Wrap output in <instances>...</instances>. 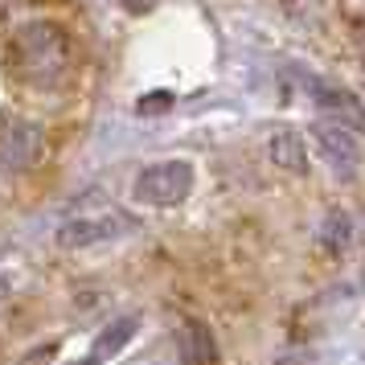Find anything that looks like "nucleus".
Returning <instances> with one entry per match:
<instances>
[{
  "label": "nucleus",
  "mask_w": 365,
  "mask_h": 365,
  "mask_svg": "<svg viewBox=\"0 0 365 365\" xmlns=\"http://www.w3.org/2000/svg\"><path fill=\"white\" fill-rule=\"evenodd\" d=\"M70 66H74L70 37L53 21H25V25L13 29L9 50H4V70L21 86H37V91L62 86Z\"/></svg>",
  "instance_id": "1"
},
{
  "label": "nucleus",
  "mask_w": 365,
  "mask_h": 365,
  "mask_svg": "<svg viewBox=\"0 0 365 365\" xmlns=\"http://www.w3.org/2000/svg\"><path fill=\"white\" fill-rule=\"evenodd\" d=\"M46 152V132L34 119H21L13 111L0 115V173L4 177H21L41 160Z\"/></svg>",
  "instance_id": "2"
},
{
  "label": "nucleus",
  "mask_w": 365,
  "mask_h": 365,
  "mask_svg": "<svg viewBox=\"0 0 365 365\" xmlns=\"http://www.w3.org/2000/svg\"><path fill=\"white\" fill-rule=\"evenodd\" d=\"M135 230V217H128L123 210H99V214H74L70 222L58 226V247L78 250V247H95V242H115L123 234Z\"/></svg>",
  "instance_id": "3"
},
{
  "label": "nucleus",
  "mask_w": 365,
  "mask_h": 365,
  "mask_svg": "<svg viewBox=\"0 0 365 365\" xmlns=\"http://www.w3.org/2000/svg\"><path fill=\"white\" fill-rule=\"evenodd\" d=\"M189 189H193V165L185 160H156L135 177V201L144 205H177L189 197Z\"/></svg>",
  "instance_id": "4"
},
{
  "label": "nucleus",
  "mask_w": 365,
  "mask_h": 365,
  "mask_svg": "<svg viewBox=\"0 0 365 365\" xmlns=\"http://www.w3.org/2000/svg\"><path fill=\"white\" fill-rule=\"evenodd\" d=\"M312 140H316V148H320V156H324L345 181L357 177V165H361V135L353 132V128H341V123H316Z\"/></svg>",
  "instance_id": "5"
},
{
  "label": "nucleus",
  "mask_w": 365,
  "mask_h": 365,
  "mask_svg": "<svg viewBox=\"0 0 365 365\" xmlns=\"http://www.w3.org/2000/svg\"><path fill=\"white\" fill-rule=\"evenodd\" d=\"M267 156L279 168H287V173H304L308 168V144H304V135L296 128H275L267 135Z\"/></svg>",
  "instance_id": "6"
},
{
  "label": "nucleus",
  "mask_w": 365,
  "mask_h": 365,
  "mask_svg": "<svg viewBox=\"0 0 365 365\" xmlns=\"http://www.w3.org/2000/svg\"><path fill=\"white\" fill-rule=\"evenodd\" d=\"M177 353H181V361H217L214 336H210V329H205L201 320H185V324H181Z\"/></svg>",
  "instance_id": "7"
},
{
  "label": "nucleus",
  "mask_w": 365,
  "mask_h": 365,
  "mask_svg": "<svg viewBox=\"0 0 365 365\" xmlns=\"http://www.w3.org/2000/svg\"><path fill=\"white\" fill-rule=\"evenodd\" d=\"M132 336H135V316H119V320H111V324L99 332V341H95V349H91V357H95V361H107V357H115Z\"/></svg>",
  "instance_id": "8"
},
{
  "label": "nucleus",
  "mask_w": 365,
  "mask_h": 365,
  "mask_svg": "<svg viewBox=\"0 0 365 365\" xmlns=\"http://www.w3.org/2000/svg\"><path fill=\"white\" fill-rule=\"evenodd\" d=\"M320 242H324V250H332V255H345L349 250V242H353V222H349L345 210H332V214L324 217Z\"/></svg>",
  "instance_id": "9"
},
{
  "label": "nucleus",
  "mask_w": 365,
  "mask_h": 365,
  "mask_svg": "<svg viewBox=\"0 0 365 365\" xmlns=\"http://www.w3.org/2000/svg\"><path fill=\"white\" fill-rule=\"evenodd\" d=\"M156 107H168V95H148V99H140V111H148V115H156Z\"/></svg>",
  "instance_id": "10"
}]
</instances>
